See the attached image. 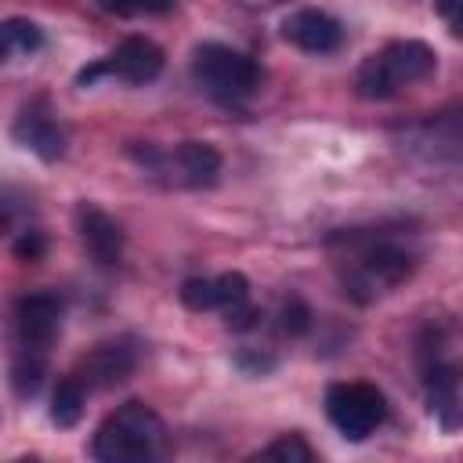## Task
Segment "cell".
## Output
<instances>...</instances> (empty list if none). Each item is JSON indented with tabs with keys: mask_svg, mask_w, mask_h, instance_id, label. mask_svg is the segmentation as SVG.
<instances>
[{
	"mask_svg": "<svg viewBox=\"0 0 463 463\" xmlns=\"http://www.w3.org/2000/svg\"><path fill=\"white\" fill-rule=\"evenodd\" d=\"M163 420L145 402H127L94 430L90 456L101 463H141L159 452Z\"/></svg>",
	"mask_w": 463,
	"mask_h": 463,
	"instance_id": "cell-1",
	"label": "cell"
},
{
	"mask_svg": "<svg viewBox=\"0 0 463 463\" xmlns=\"http://www.w3.org/2000/svg\"><path fill=\"white\" fill-rule=\"evenodd\" d=\"M438 54L423 40H394L383 51L369 54L358 69V94L362 98H394L402 87L420 83L434 72Z\"/></svg>",
	"mask_w": 463,
	"mask_h": 463,
	"instance_id": "cell-2",
	"label": "cell"
},
{
	"mask_svg": "<svg viewBox=\"0 0 463 463\" xmlns=\"http://www.w3.org/2000/svg\"><path fill=\"white\" fill-rule=\"evenodd\" d=\"M192 76L221 105H239L260 87V72L253 58L224 43H199L192 54Z\"/></svg>",
	"mask_w": 463,
	"mask_h": 463,
	"instance_id": "cell-3",
	"label": "cell"
},
{
	"mask_svg": "<svg viewBox=\"0 0 463 463\" xmlns=\"http://www.w3.org/2000/svg\"><path fill=\"white\" fill-rule=\"evenodd\" d=\"M412 268H416V260H412L409 250H402V246H394V242H369V246L354 257V264H351L344 286H347V293H351L354 300L369 304L373 297H380V293L394 289L398 282H405V279L412 275Z\"/></svg>",
	"mask_w": 463,
	"mask_h": 463,
	"instance_id": "cell-4",
	"label": "cell"
},
{
	"mask_svg": "<svg viewBox=\"0 0 463 463\" xmlns=\"http://www.w3.org/2000/svg\"><path fill=\"white\" fill-rule=\"evenodd\" d=\"M326 416L347 441H362L383 423L387 402L373 383H333L326 391Z\"/></svg>",
	"mask_w": 463,
	"mask_h": 463,
	"instance_id": "cell-5",
	"label": "cell"
},
{
	"mask_svg": "<svg viewBox=\"0 0 463 463\" xmlns=\"http://www.w3.org/2000/svg\"><path fill=\"white\" fill-rule=\"evenodd\" d=\"M61 326V300L54 293H33L22 297L14 307V329H18V344L22 351H36L47 354V347L54 344Z\"/></svg>",
	"mask_w": 463,
	"mask_h": 463,
	"instance_id": "cell-6",
	"label": "cell"
},
{
	"mask_svg": "<svg viewBox=\"0 0 463 463\" xmlns=\"http://www.w3.org/2000/svg\"><path fill=\"white\" fill-rule=\"evenodd\" d=\"M101 69L123 83H152L163 72V51L148 36H127L109 58H101Z\"/></svg>",
	"mask_w": 463,
	"mask_h": 463,
	"instance_id": "cell-7",
	"label": "cell"
},
{
	"mask_svg": "<svg viewBox=\"0 0 463 463\" xmlns=\"http://www.w3.org/2000/svg\"><path fill=\"white\" fill-rule=\"evenodd\" d=\"M282 36L289 43H297L300 51H311V54H329L344 43V25L318 11V7H304V11H293L286 22H282Z\"/></svg>",
	"mask_w": 463,
	"mask_h": 463,
	"instance_id": "cell-8",
	"label": "cell"
},
{
	"mask_svg": "<svg viewBox=\"0 0 463 463\" xmlns=\"http://www.w3.org/2000/svg\"><path fill=\"white\" fill-rule=\"evenodd\" d=\"M134 365H137V351L127 340H109L98 344L90 354H83L76 380L83 387H116L134 373Z\"/></svg>",
	"mask_w": 463,
	"mask_h": 463,
	"instance_id": "cell-9",
	"label": "cell"
},
{
	"mask_svg": "<svg viewBox=\"0 0 463 463\" xmlns=\"http://www.w3.org/2000/svg\"><path fill=\"white\" fill-rule=\"evenodd\" d=\"M141 159L152 163V166H159V163L177 166V181H184L192 188H210L217 181V174H221V152L213 145H206V141H184L174 156L145 152Z\"/></svg>",
	"mask_w": 463,
	"mask_h": 463,
	"instance_id": "cell-10",
	"label": "cell"
},
{
	"mask_svg": "<svg viewBox=\"0 0 463 463\" xmlns=\"http://www.w3.org/2000/svg\"><path fill=\"white\" fill-rule=\"evenodd\" d=\"M76 224H80V239H83L87 253L98 264H119V257H123V232H119V224L105 210H98L94 203H80Z\"/></svg>",
	"mask_w": 463,
	"mask_h": 463,
	"instance_id": "cell-11",
	"label": "cell"
},
{
	"mask_svg": "<svg viewBox=\"0 0 463 463\" xmlns=\"http://www.w3.org/2000/svg\"><path fill=\"white\" fill-rule=\"evenodd\" d=\"M423 383H427V402L430 412L445 430L459 427V391H456V365L449 362H427L423 365Z\"/></svg>",
	"mask_w": 463,
	"mask_h": 463,
	"instance_id": "cell-12",
	"label": "cell"
},
{
	"mask_svg": "<svg viewBox=\"0 0 463 463\" xmlns=\"http://www.w3.org/2000/svg\"><path fill=\"white\" fill-rule=\"evenodd\" d=\"M11 134H14L18 145L33 148V152H36L40 159H47V163H54V159L65 152V137H61L58 123H54L47 112L25 109V112L18 116V123L11 127Z\"/></svg>",
	"mask_w": 463,
	"mask_h": 463,
	"instance_id": "cell-13",
	"label": "cell"
},
{
	"mask_svg": "<svg viewBox=\"0 0 463 463\" xmlns=\"http://www.w3.org/2000/svg\"><path fill=\"white\" fill-rule=\"evenodd\" d=\"M43 47V33L29 18H7L0 22V61H11L14 54H33Z\"/></svg>",
	"mask_w": 463,
	"mask_h": 463,
	"instance_id": "cell-14",
	"label": "cell"
},
{
	"mask_svg": "<svg viewBox=\"0 0 463 463\" xmlns=\"http://www.w3.org/2000/svg\"><path fill=\"white\" fill-rule=\"evenodd\" d=\"M83 402H87V391L76 376L58 380V387L51 394V423L54 427H76L83 416Z\"/></svg>",
	"mask_w": 463,
	"mask_h": 463,
	"instance_id": "cell-15",
	"label": "cell"
},
{
	"mask_svg": "<svg viewBox=\"0 0 463 463\" xmlns=\"http://www.w3.org/2000/svg\"><path fill=\"white\" fill-rule=\"evenodd\" d=\"M213 289H217V311H224V315H232V311H239V307L250 304V282L239 271L217 275L213 279Z\"/></svg>",
	"mask_w": 463,
	"mask_h": 463,
	"instance_id": "cell-16",
	"label": "cell"
},
{
	"mask_svg": "<svg viewBox=\"0 0 463 463\" xmlns=\"http://www.w3.org/2000/svg\"><path fill=\"white\" fill-rule=\"evenodd\" d=\"M43 358L47 354H36V351H18L14 365H11V383L18 394H33L43 380Z\"/></svg>",
	"mask_w": 463,
	"mask_h": 463,
	"instance_id": "cell-17",
	"label": "cell"
},
{
	"mask_svg": "<svg viewBox=\"0 0 463 463\" xmlns=\"http://www.w3.org/2000/svg\"><path fill=\"white\" fill-rule=\"evenodd\" d=\"M257 459H282V463H311L315 452L300 434H282L279 441H271L268 449L257 452Z\"/></svg>",
	"mask_w": 463,
	"mask_h": 463,
	"instance_id": "cell-18",
	"label": "cell"
},
{
	"mask_svg": "<svg viewBox=\"0 0 463 463\" xmlns=\"http://www.w3.org/2000/svg\"><path fill=\"white\" fill-rule=\"evenodd\" d=\"M181 304L192 311H217V289L213 279H188L181 286Z\"/></svg>",
	"mask_w": 463,
	"mask_h": 463,
	"instance_id": "cell-19",
	"label": "cell"
},
{
	"mask_svg": "<svg viewBox=\"0 0 463 463\" xmlns=\"http://www.w3.org/2000/svg\"><path fill=\"white\" fill-rule=\"evenodd\" d=\"M174 0H98L101 11L109 14H119V18H134V14H159V11H170Z\"/></svg>",
	"mask_w": 463,
	"mask_h": 463,
	"instance_id": "cell-20",
	"label": "cell"
},
{
	"mask_svg": "<svg viewBox=\"0 0 463 463\" xmlns=\"http://www.w3.org/2000/svg\"><path fill=\"white\" fill-rule=\"evenodd\" d=\"M282 329H286L289 336H304V333L311 329V311H307V304H304L300 297H289V300L282 304Z\"/></svg>",
	"mask_w": 463,
	"mask_h": 463,
	"instance_id": "cell-21",
	"label": "cell"
},
{
	"mask_svg": "<svg viewBox=\"0 0 463 463\" xmlns=\"http://www.w3.org/2000/svg\"><path fill=\"white\" fill-rule=\"evenodd\" d=\"M14 257H18V260H40V257H43V235H40V232L22 235V239L14 242Z\"/></svg>",
	"mask_w": 463,
	"mask_h": 463,
	"instance_id": "cell-22",
	"label": "cell"
},
{
	"mask_svg": "<svg viewBox=\"0 0 463 463\" xmlns=\"http://www.w3.org/2000/svg\"><path fill=\"white\" fill-rule=\"evenodd\" d=\"M434 7H438V11H441V14H445L452 25H456V14H459V0H434Z\"/></svg>",
	"mask_w": 463,
	"mask_h": 463,
	"instance_id": "cell-23",
	"label": "cell"
},
{
	"mask_svg": "<svg viewBox=\"0 0 463 463\" xmlns=\"http://www.w3.org/2000/svg\"><path fill=\"white\" fill-rule=\"evenodd\" d=\"M4 228H7V210L0 206V235H4Z\"/></svg>",
	"mask_w": 463,
	"mask_h": 463,
	"instance_id": "cell-24",
	"label": "cell"
}]
</instances>
